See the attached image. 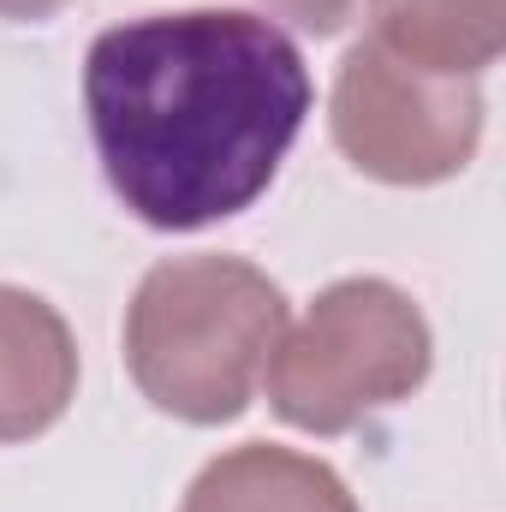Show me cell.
Wrapping results in <instances>:
<instances>
[{
    "instance_id": "cell-1",
    "label": "cell",
    "mask_w": 506,
    "mask_h": 512,
    "mask_svg": "<svg viewBox=\"0 0 506 512\" xmlns=\"http://www.w3.org/2000/svg\"><path fill=\"white\" fill-rule=\"evenodd\" d=\"M292 36L239 6L143 12L90 42L84 114L114 197L155 233L245 215L310 114Z\"/></svg>"
},
{
    "instance_id": "cell-2",
    "label": "cell",
    "mask_w": 506,
    "mask_h": 512,
    "mask_svg": "<svg viewBox=\"0 0 506 512\" xmlns=\"http://www.w3.org/2000/svg\"><path fill=\"white\" fill-rule=\"evenodd\" d=\"M286 328V292L245 256H167L126 310V370L137 393L197 429L233 423L256 399Z\"/></svg>"
},
{
    "instance_id": "cell-3",
    "label": "cell",
    "mask_w": 506,
    "mask_h": 512,
    "mask_svg": "<svg viewBox=\"0 0 506 512\" xmlns=\"http://www.w3.org/2000/svg\"><path fill=\"white\" fill-rule=\"evenodd\" d=\"M435 334L411 292L376 274L334 280L280 328L268 352V405L304 435H346L364 417L411 399L429 382Z\"/></svg>"
},
{
    "instance_id": "cell-4",
    "label": "cell",
    "mask_w": 506,
    "mask_h": 512,
    "mask_svg": "<svg viewBox=\"0 0 506 512\" xmlns=\"http://www.w3.org/2000/svg\"><path fill=\"white\" fill-rule=\"evenodd\" d=\"M328 131L340 155L381 185H441L471 167L483 143V90L477 78H441L393 60L381 42H358L340 60Z\"/></svg>"
},
{
    "instance_id": "cell-5",
    "label": "cell",
    "mask_w": 506,
    "mask_h": 512,
    "mask_svg": "<svg viewBox=\"0 0 506 512\" xmlns=\"http://www.w3.org/2000/svg\"><path fill=\"white\" fill-rule=\"evenodd\" d=\"M78 393V340L66 316L24 292L0 286V447L48 435Z\"/></svg>"
},
{
    "instance_id": "cell-6",
    "label": "cell",
    "mask_w": 506,
    "mask_h": 512,
    "mask_svg": "<svg viewBox=\"0 0 506 512\" xmlns=\"http://www.w3.org/2000/svg\"><path fill=\"white\" fill-rule=\"evenodd\" d=\"M179 512H364L346 477L310 453L245 441L197 471Z\"/></svg>"
},
{
    "instance_id": "cell-7",
    "label": "cell",
    "mask_w": 506,
    "mask_h": 512,
    "mask_svg": "<svg viewBox=\"0 0 506 512\" xmlns=\"http://www.w3.org/2000/svg\"><path fill=\"white\" fill-rule=\"evenodd\" d=\"M370 42L441 78H477L506 48V0H370Z\"/></svg>"
},
{
    "instance_id": "cell-8",
    "label": "cell",
    "mask_w": 506,
    "mask_h": 512,
    "mask_svg": "<svg viewBox=\"0 0 506 512\" xmlns=\"http://www.w3.org/2000/svg\"><path fill=\"white\" fill-rule=\"evenodd\" d=\"M262 6H268L274 18L310 30V36H334V30H346L352 12H358V0H262Z\"/></svg>"
},
{
    "instance_id": "cell-9",
    "label": "cell",
    "mask_w": 506,
    "mask_h": 512,
    "mask_svg": "<svg viewBox=\"0 0 506 512\" xmlns=\"http://www.w3.org/2000/svg\"><path fill=\"white\" fill-rule=\"evenodd\" d=\"M72 0H0V18H12V24H42V18H54V12H66Z\"/></svg>"
}]
</instances>
